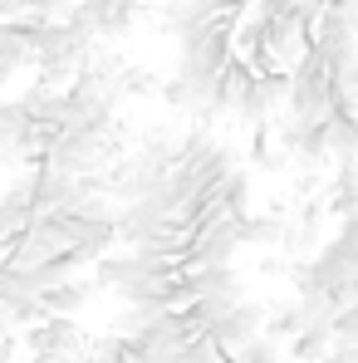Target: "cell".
<instances>
[{
    "label": "cell",
    "mask_w": 358,
    "mask_h": 363,
    "mask_svg": "<svg viewBox=\"0 0 358 363\" xmlns=\"http://www.w3.org/2000/svg\"><path fill=\"white\" fill-rule=\"evenodd\" d=\"M334 113V69L324 64V55L309 45L295 64H290V94H285V118L295 123H324Z\"/></svg>",
    "instance_id": "1"
},
{
    "label": "cell",
    "mask_w": 358,
    "mask_h": 363,
    "mask_svg": "<svg viewBox=\"0 0 358 363\" xmlns=\"http://www.w3.org/2000/svg\"><path fill=\"white\" fill-rule=\"evenodd\" d=\"M265 314H270L265 304L245 295V300L231 304V309H226V314H221V319H216L206 334H211V344H216L221 354H236L240 344H250L255 334H265Z\"/></svg>",
    "instance_id": "2"
},
{
    "label": "cell",
    "mask_w": 358,
    "mask_h": 363,
    "mask_svg": "<svg viewBox=\"0 0 358 363\" xmlns=\"http://www.w3.org/2000/svg\"><path fill=\"white\" fill-rule=\"evenodd\" d=\"M236 221L231 216H221V221H211V226H201L191 245H186V270H206V265H231L236 260Z\"/></svg>",
    "instance_id": "3"
},
{
    "label": "cell",
    "mask_w": 358,
    "mask_h": 363,
    "mask_svg": "<svg viewBox=\"0 0 358 363\" xmlns=\"http://www.w3.org/2000/svg\"><path fill=\"white\" fill-rule=\"evenodd\" d=\"M89 300H94V280L74 275V280H60L40 295V314L45 319H74L79 309H89Z\"/></svg>",
    "instance_id": "4"
},
{
    "label": "cell",
    "mask_w": 358,
    "mask_h": 363,
    "mask_svg": "<svg viewBox=\"0 0 358 363\" xmlns=\"http://www.w3.org/2000/svg\"><path fill=\"white\" fill-rule=\"evenodd\" d=\"M329 216H349L358 211V162H334V177H329V191H324V201H319Z\"/></svg>",
    "instance_id": "5"
},
{
    "label": "cell",
    "mask_w": 358,
    "mask_h": 363,
    "mask_svg": "<svg viewBox=\"0 0 358 363\" xmlns=\"http://www.w3.org/2000/svg\"><path fill=\"white\" fill-rule=\"evenodd\" d=\"M329 349H334L329 319H314V324H304L295 339L285 344V359H290V363H324V359H329Z\"/></svg>",
    "instance_id": "6"
},
{
    "label": "cell",
    "mask_w": 358,
    "mask_h": 363,
    "mask_svg": "<svg viewBox=\"0 0 358 363\" xmlns=\"http://www.w3.org/2000/svg\"><path fill=\"white\" fill-rule=\"evenodd\" d=\"M304 324H314V319H309V314L299 309V300H290V304H275V309L265 314V334H270L275 344H290V339H295V334L304 329Z\"/></svg>",
    "instance_id": "7"
},
{
    "label": "cell",
    "mask_w": 358,
    "mask_h": 363,
    "mask_svg": "<svg viewBox=\"0 0 358 363\" xmlns=\"http://www.w3.org/2000/svg\"><path fill=\"white\" fill-rule=\"evenodd\" d=\"M285 221L280 216H240L236 221V241L240 245H280Z\"/></svg>",
    "instance_id": "8"
},
{
    "label": "cell",
    "mask_w": 358,
    "mask_h": 363,
    "mask_svg": "<svg viewBox=\"0 0 358 363\" xmlns=\"http://www.w3.org/2000/svg\"><path fill=\"white\" fill-rule=\"evenodd\" d=\"M231 363H285V344H275L270 334H255L250 344H240L236 354H226Z\"/></svg>",
    "instance_id": "9"
},
{
    "label": "cell",
    "mask_w": 358,
    "mask_h": 363,
    "mask_svg": "<svg viewBox=\"0 0 358 363\" xmlns=\"http://www.w3.org/2000/svg\"><path fill=\"white\" fill-rule=\"evenodd\" d=\"M329 334H334V344H358V300H349L329 319Z\"/></svg>",
    "instance_id": "10"
},
{
    "label": "cell",
    "mask_w": 358,
    "mask_h": 363,
    "mask_svg": "<svg viewBox=\"0 0 358 363\" xmlns=\"http://www.w3.org/2000/svg\"><path fill=\"white\" fill-rule=\"evenodd\" d=\"M324 10H334V15L358 35V0H324Z\"/></svg>",
    "instance_id": "11"
},
{
    "label": "cell",
    "mask_w": 358,
    "mask_h": 363,
    "mask_svg": "<svg viewBox=\"0 0 358 363\" xmlns=\"http://www.w3.org/2000/svg\"><path fill=\"white\" fill-rule=\"evenodd\" d=\"M30 15V0H0V20H25Z\"/></svg>",
    "instance_id": "12"
},
{
    "label": "cell",
    "mask_w": 358,
    "mask_h": 363,
    "mask_svg": "<svg viewBox=\"0 0 358 363\" xmlns=\"http://www.w3.org/2000/svg\"><path fill=\"white\" fill-rule=\"evenodd\" d=\"M260 275H285V260H275V255H265V260H260Z\"/></svg>",
    "instance_id": "13"
},
{
    "label": "cell",
    "mask_w": 358,
    "mask_h": 363,
    "mask_svg": "<svg viewBox=\"0 0 358 363\" xmlns=\"http://www.w3.org/2000/svg\"><path fill=\"white\" fill-rule=\"evenodd\" d=\"M349 290H354V300H358V275H354V280H349Z\"/></svg>",
    "instance_id": "14"
},
{
    "label": "cell",
    "mask_w": 358,
    "mask_h": 363,
    "mask_svg": "<svg viewBox=\"0 0 358 363\" xmlns=\"http://www.w3.org/2000/svg\"><path fill=\"white\" fill-rule=\"evenodd\" d=\"M221 363H231V359H221Z\"/></svg>",
    "instance_id": "15"
}]
</instances>
